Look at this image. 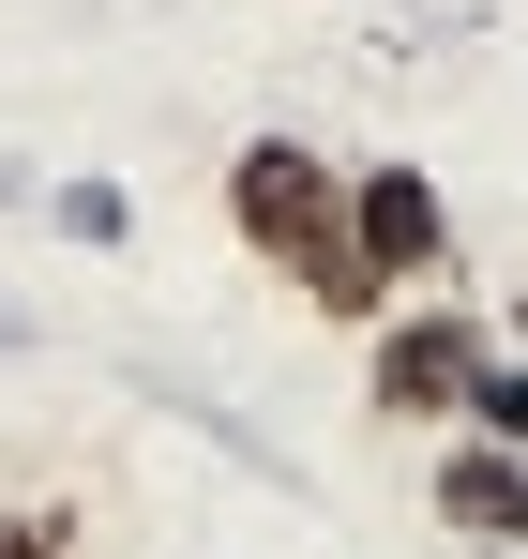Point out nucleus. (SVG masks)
Returning <instances> with one entry per match:
<instances>
[{"label":"nucleus","instance_id":"1","mask_svg":"<svg viewBox=\"0 0 528 559\" xmlns=\"http://www.w3.org/2000/svg\"><path fill=\"white\" fill-rule=\"evenodd\" d=\"M227 227H242L287 287H317L333 318H362V302H377V273H362V242H348V182H333L302 136H257V152L227 167Z\"/></svg>","mask_w":528,"mask_h":559},{"label":"nucleus","instance_id":"2","mask_svg":"<svg viewBox=\"0 0 528 559\" xmlns=\"http://www.w3.org/2000/svg\"><path fill=\"white\" fill-rule=\"evenodd\" d=\"M348 242H362V273L393 287V273H439V182H423V167H362L348 182Z\"/></svg>","mask_w":528,"mask_h":559},{"label":"nucleus","instance_id":"3","mask_svg":"<svg viewBox=\"0 0 528 559\" xmlns=\"http://www.w3.org/2000/svg\"><path fill=\"white\" fill-rule=\"evenodd\" d=\"M468 364H483V333H468V318H393V333H377V408H393V424H423V408H453V393H468Z\"/></svg>","mask_w":528,"mask_h":559},{"label":"nucleus","instance_id":"4","mask_svg":"<svg viewBox=\"0 0 528 559\" xmlns=\"http://www.w3.org/2000/svg\"><path fill=\"white\" fill-rule=\"evenodd\" d=\"M439 530H468V545H528V454L468 439V454L439 468Z\"/></svg>","mask_w":528,"mask_h":559},{"label":"nucleus","instance_id":"5","mask_svg":"<svg viewBox=\"0 0 528 559\" xmlns=\"http://www.w3.org/2000/svg\"><path fill=\"white\" fill-rule=\"evenodd\" d=\"M453 408H468L499 454H528V364H468V393H453Z\"/></svg>","mask_w":528,"mask_h":559},{"label":"nucleus","instance_id":"6","mask_svg":"<svg viewBox=\"0 0 528 559\" xmlns=\"http://www.w3.org/2000/svg\"><path fill=\"white\" fill-rule=\"evenodd\" d=\"M0 559H61V514H15V530H0Z\"/></svg>","mask_w":528,"mask_h":559},{"label":"nucleus","instance_id":"7","mask_svg":"<svg viewBox=\"0 0 528 559\" xmlns=\"http://www.w3.org/2000/svg\"><path fill=\"white\" fill-rule=\"evenodd\" d=\"M468 559H528V545H468Z\"/></svg>","mask_w":528,"mask_h":559}]
</instances>
